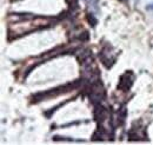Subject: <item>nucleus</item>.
Here are the masks:
<instances>
[{"label":"nucleus","mask_w":153,"mask_h":145,"mask_svg":"<svg viewBox=\"0 0 153 145\" xmlns=\"http://www.w3.org/2000/svg\"><path fill=\"white\" fill-rule=\"evenodd\" d=\"M132 85H133V74H132V72H126L120 77L118 89L124 91V92H127L132 87Z\"/></svg>","instance_id":"1"},{"label":"nucleus","mask_w":153,"mask_h":145,"mask_svg":"<svg viewBox=\"0 0 153 145\" xmlns=\"http://www.w3.org/2000/svg\"><path fill=\"white\" fill-rule=\"evenodd\" d=\"M105 96V91L102 89L101 84L99 83H96V84H92L91 86V99L93 100V103L96 102H100Z\"/></svg>","instance_id":"2"},{"label":"nucleus","mask_w":153,"mask_h":145,"mask_svg":"<svg viewBox=\"0 0 153 145\" xmlns=\"http://www.w3.org/2000/svg\"><path fill=\"white\" fill-rule=\"evenodd\" d=\"M107 117H108V112H107V110L104 109V108L100 106V105L96 106V109H94V119H96L98 123H99V122L102 123Z\"/></svg>","instance_id":"3"},{"label":"nucleus","mask_w":153,"mask_h":145,"mask_svg":"<svg viewBox=\"0 0 153 145\" xmlns=\"http://www.w3.org/2000/svg\"><path fill=\"white\" fill-rule=\"evenodd\" d=\"M106 138H107V133H106L105 129L100 126L96 130V132L92 137V141H105Z\"/></svg>","instance_id":"4"},{"label":"nucleus","mask_w":153,"mask_h":145,"mask_svg":"<svg viewBox=\"0 0 153 145\" xmlns=\"http://www.w3.org/2000/svg\"><path fill=\"white\" fill-rule=\"evenodd\" d=\"M87 21L91 24V26H92V27H94L97 24H98V20L94 18V16H93V14H87Z\"/></svg>","instance_id":"5"},{"label":"nucleus","mask_w":153,"mask_h":145,"mask_svg":"<svg viewBox=\"0 0 153 145\" xmlns=\"http://www.w3.org/2000/svg\"><path fill=\"white\" fill-rule=\"evenodd\" d=\"M86 1L91 7H93L96 11H98V0H86Z\"/></svg>","instance_id":"6"},{"label":"nucleus","mask_w":153,"mask_h":145,"mask_svg":"<svg viewBox=\"0 0 153 145\" xmlns=\"http://www.w3.org/2000/svg\"><path fill=\"white\" fill-rule=\"evenodd\" d=\"M120 1H125V0H120Z\"/></svg>","instance_id":"7"}]
</instances>
